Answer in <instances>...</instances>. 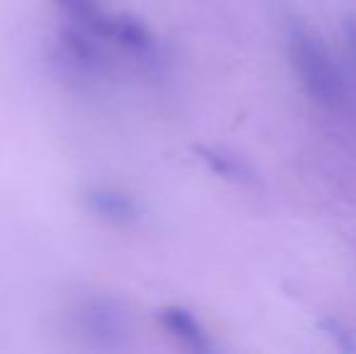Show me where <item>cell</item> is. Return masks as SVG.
Segmentation results:
<instances>
[{
    "mask_svg": "<svg viewBox=\"0 0 356 354\" xmlns=\"http://www.w3.org/2000/svg\"><path fill=\"white\" fill-rule=\"evenodd\" d=\"M286 49L300 88L318 107L327 109L330 114H352L354 97L347 76L318 34L291 19L286 24Z\"/></svg>",
    "mask_w": 356,
    "mask_h": 354,
    "instance_id": "obj_1",
    "label": "cell"
},
{
    "mask_svg": "<svg viewBox=\"0 0 356 354\" xmlns=\"http://www.w3.org/2000/svg\"><path fill=\"white\" fill-rule=\"evenodd\" d=\"M73 332L85 347L99 352L122 350L131 335L129 313L112 298L92 296L78 303L71 316Z\"/></svg>",
    "mask_w": 356,
    "mask_h": 354,
    "instance_id": "obj_2",
    "label": "cell"
},
{
    "mask_svg": "<svg viewBox=\"0 0 356 354\" xmlns=\"http://www.w3.org/2000/svg\"><path fill=\"white\" fill-rule=\"evenodd\" d=\"M83 207L92 214L97 221L109 226H131L138 218V204L131 194L124 189L109 187V184H90L83 189Z\"/></svg>",
    "mask_w": 356,
    "mask_h": 354,
    "instance_id": "obj_3",
    "label": "cell"
},
{
    "mask_svg": "<svg viewBox=\"0 0 356 354\" xmlns=\"http://www.w3.org/2000/svg\"><path fill=\"white\" fill-rule=\"evenodd\" d=\"M95 39H102L80 24H68L58 32V51L66 66L83 73H97L104 66V51Z\"/></svg>",
    "mask_w": 356,
    "mask_h": 354,
    "instance_id": "obj_4",
    "label": "cell"
},
{
    "mask_svg": "<svg viewBox=\"0 0 356 354\" xmlns=\"http://www.w3.org/2000/svg\"><path fill=\"white\" fill-rule=\"evenodd\" d=\"M107 39L117 44V47H122L124 51L145 58V61H153L158 56V42H155L153 32L145 27L141 19L131 17V15H112Z\"/></svg>",
    "mask_w": 356,
    "mask_h": 354,
    "instance_id": "obj_5",
    "label": "cell"
},
{
    "mask_svg": "<svg viewBox=\"0 0 356 354\" xmlns=\"http://www.w3.org/2000/svg\"><path fill=\"white\" fill-rule=\"evenodd\" d=\"M160 323L172 337H177L184 347L192 352H211V340H209L207 330L202 323L194 318L192 311L182 306H168L160 311Z\"/></svg>",
    "mask_w": 356,
    "mask_h": 354,
    "instance_id": "obj_6",
    "label": "cell"
},
{
    "mask_svg": "<svg viewBox=\"0 0 356 354\" xmlns=\"http://www.w3.org/2000/svg\"><path fill=\"white\" fill-rule=\"evenodd\" d=\"M51 3H56L58 8L68 15L71 22L90 29V32L97 34V37L107 39V29H109L112 15L104 13V10L99 8L97 0H51Z\"/></svg>",
    "mask_w": 356,
    "mask_h": 354,
    "instance_id": "obj_7",
    "label": "cell"
},
{
    "mask_svg": "<svg viewBox=\"0 0 356 354\" xmlns=\"http://www.w3.org/2000/svg\"><path fill=\"white\" fill-rule=\"evenodd\" d=\"M199 153H202L204 163H207L213 172H218V175H223L228 179H245L248 177L245 166L240 161H235V158L225 156V153H220V151H213V148H199Z\"/></svg>",
    "mask_w": 356,
    "mask_h": 354,
    "instance_id": "obj_8",
    "label": "cell"
},
{
    "mask_svg": "<svg viewBox=\"0 0 356 354\" xmlns=\"http://www.w3.org/2000/svg\"><path fill=\"white\" fill-rule=\"evenodd\" d=\"M344 34H347L349 49H352V54L356 58V17H349L347 22H344Z\"/></svg>",
    "mask_w": 356,
    "mask_h": 354,
    "instance_id": "obj_9",
    "label": "cell"
}]
</instances>
